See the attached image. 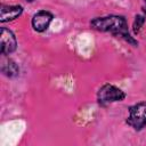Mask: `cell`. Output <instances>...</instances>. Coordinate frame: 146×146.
<instances>
[{
	"mask_svg": "<svg viewBox=\"0 0 146 146\" xmlns=\"http://www.w3.org/2000/svg\"><path fill=\"white\" fill-rule=\"evenodd\" d=\"M17 49V39L11 30L7 27L0 29V51L7 56L13 54Z\"/></svg>",
	"mask_w": 146,
	"mask_h": 146,
	"instance_id": "277c9868",
	"label": "cell"
},
{
	"mask_svg": "<svg viewBox=\"0 0 146 146\" xmlns=\"http://www.w3.org/2000/svg\"><path fill=\"white\" fill-rule=\"evenodd\" d=\"M145 2H146V0H145Z\"/></svg>",
	"mask_w": 146,
	"mask_h": 146,
	"instance_id": "30bf717a",
	"label": "cell"
},
{
	"mask_svg": "<svg viewBox=\"0 0 146 146\" xmlns=\"http://www.w3.org/2000/svg\"><path fill=\"white\" fill-rule=\"evenodd\" d=\"M1 72L3 75H6L8 78H15L19 74V67L13 59H8V60L2 62Z\"/></svg>",
	"mask_w": 146,
	"mask_h": 146,
	"instance_id": "52a82bcc",
	"label": "cell"
},
{
	"mask_svg": "<svg viewBox=\"0 0 146 146\" xmlns=\"http://www.w3.org/2000/svg\"><path fill=\"white\" fill-rule=\"evenodd\" d=\"M25 1H27V2H33L34 0H25Z\"/></svg>",
	"mask_w": 146,
	"mask_h": 146,
	"instance_id": "9c48e42d",
	"label": "cell"
},
{
	"mask_svg": "<svg viewBox=\"0 0 146 146\" xmlns=\"http://www.w3.org/2000/svg\"><path fill=\"white\" fill-rule=\"evenodd\" d=\"M52 19H54V15L50 11L39 10L33 15V17L31 19V25H32L34 31H36L39 33H42V32L48 30Z\"/></svg>",
	"mask_w": 146,
	"mask_h": 146,
	"instance_id": "5b68a950",
	"label": "cell"
},
{
	"mask_svg": "<svg viewBox=\"0 0 146 146\" xmlns=\"http://www.w3.org/2000/svg\"><path fill=\"white\" fill-rule=\"evenodd\" d=\"M90 26L100 32H110L115 36L122 38L124 41L133 47L138 46V41L131 36L128 29V22L122 15H108L103 17H95L90 21Z\"/></svg>",
	"mask_w": 146,
	"mask_h": 146,
	"instance_id": "6da1fadb",
	"label": "cell"
},
{
	"mask_svg": "<svg viewBox=\"0 0 146 146\" xmlns=\"http://www.w3.org/2000/svg\"><path fill=\"white\" fill-rule=\"evenodd\" d=\"M22 13H23V7L19 5L9 6V5L1 3V6H0V22L6 23V22L14 21V19L18 18L22 15Z\"/></svg>",
	"mask_w": 146,
	"mask_h": 146,
	"instance_id": "8992f818",
	"label": "cell"
},
{
	"mask_svg": "<svg viewBox=\"0 0 146 146\" xmlns=\"http://www.w3.org/2000/svg\"><path fill=\"white\" fill-rule=\"evenodd\" d=\"M125 96V92L122 91L119 87L111 83H105L100 87L97 92V102L100 106H106L111 103L122 102Z\"/></svg>",
	"mask_w": 146,
	"mask_h": 146,
	"instance_id": "3957f363",
	"label": "cell"
},
{
	"mask_svg": "<svg viewBox=\"0 0 146 146\" xmlns=\"http://www.w3.org/2000/svg\"><path fill=\"white\" fill-rule=\"evenodd\" d=\"M144 23H145V17L143 15H136L135 21H133V32H135V34H138L140 32Z\"/></svg>",
	"mask_w": 146,
	"mask_h": 146,
	"instance_id": "ba28073f",
	"label": "cell"
},
{
	"mask_svg": "<svg viewBox=\"0 0 146 146\" xmlns=\"http://www.w3.org/2000/svg\"><path fill=\"white\" fill-rule=\"evenodd\" d=\"M129 116L125 123L135 131H140L146 127V102H139L129 106Z\"/></svg>",
	"mask_w": 146,
	"mask_h": 146,
	"instance_id": "7a4b0ae2",
	"label": "cell"
}]
</instances>
